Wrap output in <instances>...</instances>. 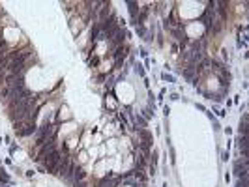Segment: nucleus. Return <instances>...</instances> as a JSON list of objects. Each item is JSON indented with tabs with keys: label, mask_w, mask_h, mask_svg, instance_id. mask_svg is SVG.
<instances>
[{
	"label": "nucleus",
	"mask_w": 249,
	"mask_h": 187,
	"mask_svg": "<svg viewBox=\"0 0 249 187\" xmlns=\"http://www.w3.org/2000/svg\"><path fill=\"white\" fill-rule=\"evenodd\" d=\"M38 131L34 122H23V124H15V133L17 137H32Z\"/></svg>",
	"instance_id": "nucleus-1"
},
{
	"label": "nucleus",
	"mask_w": 249,
	"mask_h": 187,
	"mask_svg": "<svg viewBox=\"0 0 249 187\" xmlns=\"http://www.w3.org/2000/svg\"><path fill=\"white\" fill-rule=\"evenodd\" d=\"M124 39H126V30H124V28H118V30L114 32V36L111 38V45H113V49L122 47Z\"/></svg>",
	"instance_id": "nucleus-2"
},
{
	"label": "nucleus",
	"mask_w": 249,
	"mask_h": 187,
	"mask_svg": "<svg viewBox=\"0 0 249 187\" xmlns=\"http://www.w3.org/2000/svg\"><path fill=\"white\" fill-rule=\"evenodd\" d=\"M234 176L236 178H247V161H236L234 163Z\"/></svg>",
	"instance_id": "nucleus-3"
},
{
	"label": "nucleus",
	"mask_w": 249,
	"mask_h": 187,
	"mask_svg": "<svg viewBox=\"0 0 249 187\" xmlns=\"http://www.w3.org/2000/svg\"><path fill=\"white\" fill-rule=\"evenodd\" d=\"M200 21L204 23V26H206V28H210V26L214 25V8H206V9H204Z\"/></svg>",
	"instance_id": "nucleus-4"
},
{
	"label": "nucleus",
	"mask_w": 249,
	"mask_h": 187,
	"mask_svg": "<svg viewBox=\"0 0 249 187\" xmlns=\"http://www.w3.org/2000/svg\"><path fill=\"white\" fill-rule=\"evenodd\" d=\"M135 133H137V137H139L140 142H146V144H152V142H154V137H152V133H150L148 129H137Z\"/></svg>",
	"instance_id": "nucleus-5"
},
{
	"label": "nucleus",
	"mask_w": 249,
	"mask_h": 187,
	"mask_svg": "<svg viewBox=\"0 0 249 187\" xmlns=\"http://www.w3.org/2000/svg\"><path fill=\"white\" fill-rule=\"evenodd\" d=\"M126 54H127V47H118L114 52H113V58L116 60V65H120L126 58Z\"/></svg>",
	"instance_id": "nucleus-6"
},
{
	"label": "nucleus",
	"mask_w": 249,
	"mask_h": 187,
	"mask_svg": "<svg viewBox=\"0 0 249 187\" xmlns=\"http://www.w3.org/2000/svg\"><path fill=\"white\" fill-rule=\"evenodd\" d=\"M129 6V15H131V25L137 26V17H139V6L137 2H127Z\"/></svg>",
	"instance_id": "nucleus-7"
},
{
	"label": "nucleus",
	"mask_w": 249,
	"mask_h": 187,
	"mask_svg": "<svg viewBox=\"0 0 249 187\" xmlns=\"http://www.w3.org/2000/svg\"><path fill=\"white\" fill-rule=\"evenodd\" d=\"M238 131H240L242 137H247V131H249V118H247V114H244V118L240 120V127H238Z\"/></svg>",
	"instance_id": "nucleus-8"
},
{
	"label": "nucleus",
	"mask_w": 249,
	"mask_h": 187,
	"mask_svg": "<svg viewBox=\"0 0 249 187\" xmlns=\"http://www.w3.org/2000/svg\"><path fill=\"white\" fill-rule=\"evenodd\" d=\"M84 176H86L84 169L75 165V169H73V180H75V182H82V180H84Z\"/></svg>",
	"instance_id": "nucleus-9"
},
{
	"label": "nucleus",
	"mask_w": 249,
	"mask_h": 187,
	"mask_svg": "<svg viewBox=\"0 0 249 187\" xmlns=\"http://www.w3.org/2000/svg\"><path fill=\"white\" fill-rule=\"evenodd\" d=\"M99 34H101V26H99V23L92 25V32H90V36H92V45H94V41H97Z\"/></svg>",
	"instance_id": "nucleus-10"
},
{
	"label": "nucleus",
	"mask_w": 249,
	"mask_h": 187,
	"mask_svg": "<svg viewBox=\"0 0 249 187\" xmlns=\"http://www.w3.org/2000/svg\"><path fill=\"white\" fill-rule=\"evenodd\" d=\"M133 176H135V178H139V182L140 183H146V180H148V176L144 174V170H139V169H133Z\"/></svg>",
	"instance_id": "nucleus-11"
},
{
	"label": "nucleus",
	"mask_w": 249,
	"mask_h": 187,
	"mask_svg": "<svg viewBox=\"0 0 249 187\" xmlns=\"http://www.w3.org/2000/svg\"><path fill=\"white\" fill-rule=\"evenodd\" d=\"M195 73H197V71H195V65H187V68L183 69V77H186L187 81H193V75Z\"/></svg>",
	"instance_id": "nucleus-12"
},
{
	"label": "nucleus",
	"mask_w": 249,
	"mask_h": 187,
	"mask_svg": "<svg viewBox=\"0 0 249 187\" xmlns=\"http://www.w3.org/2000/svg\"><path fill=\"white\" fill-rule=\"evenodd\" d=\"M120 182H122L120 178H116L114 182H109L107 178H103V180H101V183H99V187H116V185L120 183Z\"/></svg>",
	"instance_id": "nucleus-13"
},
{
	"label": "nucleus",
	"mask_w": 249,
	"mask_h": 187,
	"mask_svg": "<svg viewBox=\"0 0 249 187\" xmlns=\"http://www.w3.org/2000/svg\"><path fill=\"white\" fill-rule=\"evenodd\" d=\"M247 142H249L247 137H242V135H240V137L236 139V146L240 148V150H245V148H247Z\"/></svg>",
	"instance_id": "nucleus-14"
},
{
	"label": "nucleus",
	"mask_w": 249,
	"mask_h": 187,
	"mask_svg": "<svg viewBox=\"0 0 249 187\" xmlns=\"http://www.w3.org/2000/svg\"><path fill=\"white\" fill-rule=\"evenodd\" d=\"M140 116H143V118L146 120V122H148L150 118H154V109H152V107H146V109H143V114H140Z\"/></svg>",
	"instance_id": "nucleus-15"
},
{
	"label": "nucleus",
	"mask_w": 249,
	"mask_h": 187,
	"mask_svg": "<svg viewBox=\"0 0 249 187\" xmlns=\"http://www.w3.org/2000/svg\"><path fill=\"white\" fill-rule=\"evenodd\" d=\"M122 183H124V185H131V187H144L139 180H124Z\"/></svg>",
	"instance_id": "nucleus-16"
},
{
	"label": "nucleus",
	"mask_w": 249,
	"mask_h": 187,
	"mask_svg": "<svg viewBox=\"0 0 249 187\" xmlns=\"http://www.w3.org/2000/svg\"><path fill=\"white\" fill-rule=\"evenodd\" d=\"M0 183H4V185H6V183H9V176L6 174V170H4V169H0Z\"/></svg>",
	"instance_id": "nucleus-17"
},
{
	"label": "nucleus",
	"mask_w": 249,
	"mask_h": 187,
	"mask_svg": "<svg viewBox=\"0 0 249 187\" xmlns=\"http://www.w3.org/2000/svg\"><path fill=\"white\" fill-rule=\"evenodd\" d=\"M161 79H163L165 82H176V77L174 75H169V73H163V75H161Z\"/></svg>",
	"instance_id": "nucleus-18"
},
{
	"label": "nucleus",
	"mask_w": 249,
	"mask_h": 187,
	"mask_svg": "<svg viewBox=\"0 0 249 187\" xmlns=\"http://www.w3.org/2000/svg\"><path fill=\"white\" fill-rule=\"evenodd\" d=\"M212 112H215L217 116H225L227 114V111H223V109H219V107H212Z\"/></svg>",
	"instance_id": "nucleus-19"
},
{
	"label": "nucleus",
	"mask_w": 249,
	"mask_h": 187,
	"mask_svg": "<svg viewBox=\"0 0 249 187\" xmlns=\"http://www.w3.org/2000/svg\"><path fill=\"white\" fill-rule=\"evenodd\" d=\"M135 69H137V73L143 77V79H146V75H144V69H143V65L140 64H135Z\"/></svg>",
	"instance_id": "nucleus-20"
},
{
	"label": "nucleus",
	"mask_w": 249,
	"mask_h": 187,
	"mask_svg": "<svg viewBox=\"0 0 249 187\" xmlns=\"http://www.w3.org/2000/svg\"><path fill=\"white\" fill-rule=\"evenodd\" d=\"M135 28H137V34H139V38H146V30H144L143 26H139V25H137Z\"/></svg>",
	"instance_id": "nucleus-21"
},
{
	"label": "nucleus",
	"mask_w": 249,
	"mask_h": 187,
	"mask_svg": "<svg viewBox=\"0 0 249 187\" xmlns=\"http://www.w3.org/2000/svg\"><path fill=\"white\" fill-rule=\"evenodd\" d=\"M210 99H214L215 103H219V101H223V95H221V94H214V95L210 97Z\"/></svg>",
	"instance_id": "nucleus-22"
},
{
	"label": "nucleus",
	"mask_w": 249,
	"mask_h": 187,
	"mask_svg": "<svg viewBox=\"0 0 249 187\" xmlns=\"http://www.w3.org/2000/svg\"><path fill=\"white\" fill-rule=\"evenodd\" d=\"M169 99H170V101H178V99H180V95H178V94H170Z\"/></svg>",
	"instance_id": "nucleus-23"
},
{
	"label": "nucleus",
	"mask_w": 249,
	"mask_h": 187,
	"mask_svg": "<svg viewBox=\"0 0 249 187\" xmlns=\"http://www.w3.org/2000/svg\"><path fill=\"white\" fill-rule=\"evenodd\" d=\"M229 159H230V153L227 150V152H223V161H229Z\"/></svg>",
	"instance_id": "nucleus-24"
},
{
	"label": "nucleus",
	"mask_w": 249,
	"mask_h": 187,
	"mask_svg": "<svg viewBox=\"0 0 249 187\" xmlns=\"http://www.w3.org/2000/svg\"><path fill=\"white\" fill-rule=\"evenodd\" d=\"M169 112H170V107H169V105H165V107H163V114H165V116H169Z\"/></svg>",
	"instance_id": "nucleus-25"
},
{
	"label": "nucleus",
	"mask_w": 249,
	"mask_h": 187,
	"mask_svg": "<svg viewBox=\"0 0 249 187\" xmlns=\"http://www.w3.org/2000/svg\"><path fill=\"white\" fill-rule=\"evenodd\" d=\"M212 122H214V129H215V131H219V127H221V125L217 124V120H215V118H214V120H212Z\"/></svg>",
	"instance_id": "nucleus-26"
},
{
	"label": "nucleus",
	"mask_w": 249,
	"mask_h": 187,
	"mask_svg": "<svg viewBox=\"0 0 249 187\" xmlns=\"http://www.w3.org/2000/svg\"><path fill=\"white\" fill-rule=\"evenodd\" d=\"M73 187H86V183H82V182H75Z\"/></svg>",
	"instance_id": "nucleus-27"
},
{
	"label": "nucleus",
	"mask_w": 249,
	"mask_h": 187,
	"mask_svg": "<svg viewBox=\"0 0 249 187\" xmlns=\"http://www.w3.org/2000/svg\"><path fill=\"white\" fill-rule=\"evenodd\" d=\"M156 170H157V169H156V167H150V174H152V178H154V176H156V174H157V172H156Z\"/></svg>",
	"instance_id": "nucleus-28"
},
{
	"label": "nucleus",
	"mask_w": 249,
	"mask_h": 187,
	"mask_svg": "<svg viewBox=\"0 0 249 187\" xmlns=\"http://www.w3.org/2000/svg\"><path fill=\"white\" fill-rule=\"evenodd\" d=\"M165 92H167V90H165V88H163V90H161V92H159V97H157V99H159V101H161V99H163V95H165Z\"/></svg>",
	"instance_id": "nucleus-29"
},
{
	"label": "nucleus",
	"mask_w": 249,
	"mask_h": 187,
	"mask_svg": "<svg viewBox=\"0 0 249 187\" xmlns=\"http://www.w3.org/2000/svg\"><path fill=\"white\" fill-rule=\"evenodd\" d=\"M140 56H143V58H146V56H148V52H146V49H140Z\"/></svg>",
	"instance_id": "nucleus-30"
}]
</instances>
